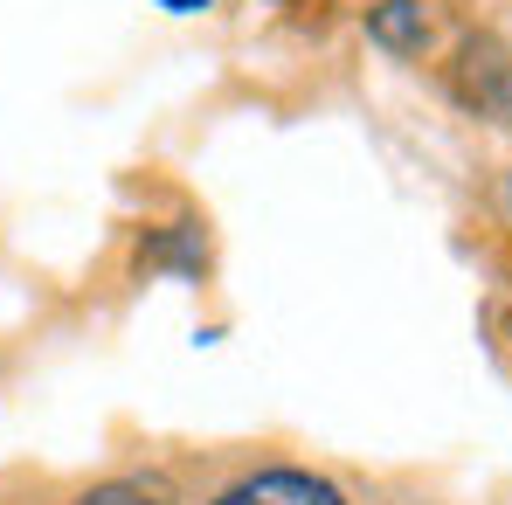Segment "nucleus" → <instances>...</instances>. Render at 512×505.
I'll return each mask as SVG.
<instances>
[{
    "instance_id": "nucleus-2",
    "label": "nucleus",
    "mask_w": 512,
    "mask_h": 505,
    "mask_svg": "<svg viewBox=\"0 0 512 505\" xmlns=\"http://www.w3.org/2000/svg\"><path fill=\"white\" fill-rule=\"evenodd\" d=\"M367 35H374L381 49H395V56H423L429 21H423L416 0H374V7H367Z\"/></svg>"
},
{
    "instance_id": "nucleus-3",
    "label": "nucleus",
    "mask_w": 512,
    "mask_h": 505,
    "mask_svg": "<svg viewBox=\"0 0 512 505\" xmlns=\"http://www.w3.org/2000/svg\"><path fill=\"white\" fill-rule=\"evenodd\" d=\"M84 505H146V499H139V492H125V485H111V492H90Z\"/></svg>"
},
{
    "instance_id": "nucleus-4",
    "label": "nucleus",
    "mask_w": 512,
    "mask_h": 505,
    "mask_svg": "<svg viewBox=\"0 0 512 505\" xmlns=\"http://www.w3.org/2000/svg\"><path fill=\"white\" fill-rule=\"evenodd\" d=\"M160 7H167V14H201L208 0H160Z\"/></svg>"
},
{
    "instance_id": "nucleus-1",
    "label": "nucleus",
    "mask_w": 512,
    "mask_h": 505,
    "mask_svg": "<svg viewBox=\"0 0 512 505\" xmlns=\"http://www.w3.org/2000/svg\"><path fill=\"white\" fill-rule=\"evenodd\" d=\"M208 505H346V492L319 471H298V464H277V471H250L236 478L229 492H215Z\"/></svg>"
},
{
    "instance_id": "nucleus-5",
    "label": "nucleus",
    "mask_w": 512,
    "mask_h": 505,
    "mask_svg": "<svg viewBox=\"0 0 512 505\" xmlns=\"http://www.w3.org/2000/svg\"><path fill=\"white\" fill-rule=\"evenodd\" d=\"M506 201H512V187H506Z\"/></svg>"
}]
</instances>
